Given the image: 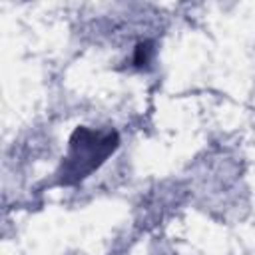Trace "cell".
<instances>
[{
    "instance_id": "6da1fadb",
    "label": "cell",
    "mask_w": 255,
    "mask_h": 255,
    "mask_svg": "<svg viewBox=\"0 0 255 255\" xmlns=\"http://www.w3.org/2000/svg\"><path fill=\"white\" fill-rule=\"evenodd\" d=\"M120 137L116 131H96L90 128H78L70 137L68 153L58 171L62 185H72L88 177L98 169L118 147Z\"/></svg>"
}]
</instances>
